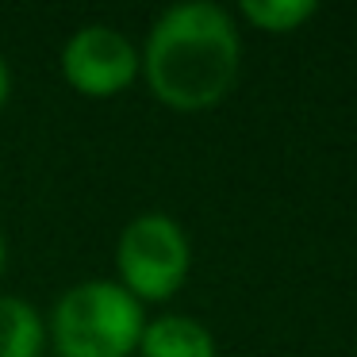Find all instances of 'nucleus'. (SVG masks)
I'll use <instances>...</instances> for the list:
<instances>
[{
    "instance_id": "obj_1",
    "label": "nucleus",
    "mask_w": 357,
    "mask_h": 357,
    "mask_svg": "<svg viewBox=\"0 0 357 357\" xmlns=\"http://www.w3.org/2000/svg\"><path fill=\"white\" fill-rule=\"evenodd\" d=\"M150 93L177 112H204L227 100L242 70L234 16L211 0H185L158 16L142 50Z\"/></svg>"
},
{
    "instance_id": "obj_2",
    "label": "nucleus",
    "mask_w": 357,
    "mask_h": 357,
    "mask_svg": "<svg viewBox=\"0 0 357 357\" xmlns=\"http://www.w3.org/2000/svg\"><path fill=\"white\" fill-rule=\"evenodd\" d=\"M146 331V311L119 280H81L50 315L58 357H131Z\"/></svg>"
},
{
    "instance_id": "obj_3",
    "label": "nucleus",
    "mask_w": 357,
    "mask_h": 357,
    "mask_svg": "<svg viewBox=\"0 0 357 357\" xmlns=\"http://www.w3.org/2000/svg\"><path fill=\"white\" fill-rule=\"evenodd\" d=\"M119 284L135 300H169L181 292L192 269V246H188L185 227L165 211H146L135 215L123 227L116 246Z\"/></svg>"
},
{
    "instance_id": "obj_4",
    "label": "nucleus",
    "mask_w": 357,
    "mask_h": 357,
    "mask_svg": "<svg viewBox=\"0 0 357 357\" xmlns=\"http://www.w3.org/2000/svg\"><path fill=\"white\" fill-rule=\"evenodd\" d=\"M139 70H142V58L135 50V43L108 24L81 27L62 47V77L81 96H93V100L119 96L139 77Z\"/></svg>"
},
{
    "instance_id": "obj_5",
    "label": "nucleus",
    "mask_w": 357,
    "mask_h": 357,
    "mask_svg": "<svg viewBox=\"0 0 357 357\" xmlns=\"http://www.w3.org/2000/svg\"><path fill=\"white\" fill-rule=\"evenodd\" d=\"M139 354L142 357H215V338L192 315H162L146 323Z\"/></svg>"
},
{
    "instance_id": "obj_6",
    "label": "nucleus",
    "mask_w": 357,
    "mask_h": 357,
    "mask_svg": "<svg viewBox=\"0 0 357 357\" xmlns=\"http://www.w3.org/2000/svg\"><path fill=\"white\" fill-rule=\"evenodd\" d=\"M43 319L20 296H0V357H43Z\"/></svg>"
},
{
    "instance_id": "obj_7",
    "label": "nucleus",
    "mask_w": 357,
    "mask_h": 357,
    "mask_svg": "<svg viewBox=\"0 0 357 357\" xmlns=\"http://www.w3.org/2000/svg\"><path fill=\"white\" fill-rule=\"evenodd\" d=\"M315 12H319L315 0H242V20L269 35L296 31L307 20H315Z\"/></svg>"
},
{
    "instance_id": "obj_8",
    "label": "nucleus",
    "mask_w": 357,
    "mask_h": 357,
    "mask_svg": "<svg viewBox=\"0 0 357 357\" xmlns=\"http://www.w3.org/2000/svg\"><path fill=\"white\" fill-rule=\"evenodd\" d=\"M8 93H12V70L4 62V54H0V108L8 104Z\"/></svg>"
},
{
    "instance_id": "obj_9",
    "label": "nucleus",
    "mask_w": 357,
    "mask_h": 357,
    "mask_svg": "<svg viewBox=\"0 0 357 357\" xmlns=\"http://www.w3.org/2000/svg\"><path fill=\"white\" fill-rule=\"evenodd\" d=\"M0 273H4V234H0Z\"/></svg>"
}]
</instances>
